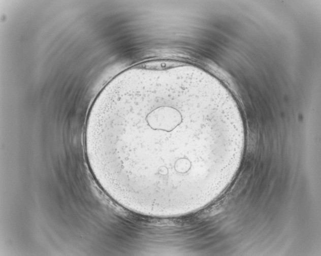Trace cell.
<instances>
[{
	"instance_id": "cell-1",
	"label": "cell",
	"mask_w": 321,
	"mask_h": 256,
	"mask_svg": "<svg viewBox=\"0 0 321 256\" xmlns=\"http://www.w3.org/2000/svg\"><path fill=\"white\" fill-rule=\"evenodd\" d=\"M237 119L209 79L189 67L133 69L103 89L86 126L101 182L125 207L167 209L204 181L210 151L229 143Z\"/></svg>"
}]
</instances>
